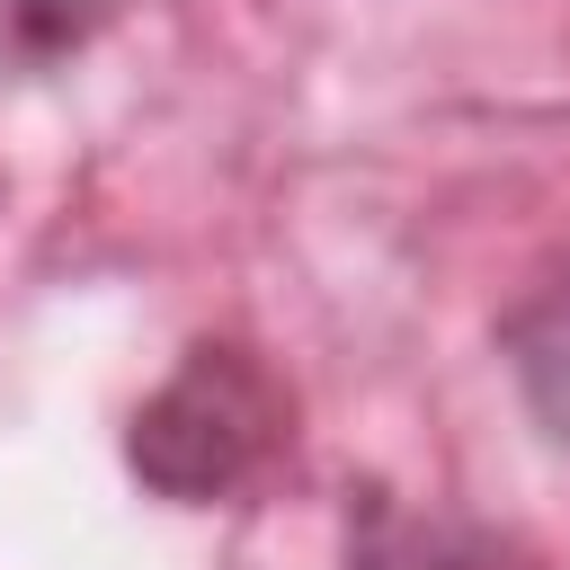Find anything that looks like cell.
I'll use <instances>...</instances> for the list:
<instances>
[{
  "label": "cell",
  "mask_w": 570,
  "mask_h": 570,
  "mask_svg": "<svg viewBox=\"0 0 570 570\" xmlns=\"http://www.w3.org/2000/svg\"><path fill=\"white\" fill-rule=\"evenodd\" d=\"M267 436H276V392L258 383V365L232 347H196L178 383L134 419V463L169 499H214L267 454Z\"/></svg>",
  "instance_id": "obj_1"
},
{
  "label": "cell",
  "mask_w": 570,
  "mask_h": 570,
  "mask_svg": "<svg viewBox=\"0 0 570 570\" xmlns=\"http://www.w3.org/2000/svg\"><path fill=\"white\" fill-rule=\"evenodd\" d=\"M347 570H472V552L445 525L401 517L392 499H365V525L347 534Z\"/></svg>",
  "instance_id": "obj_2"
}]
</instances>
